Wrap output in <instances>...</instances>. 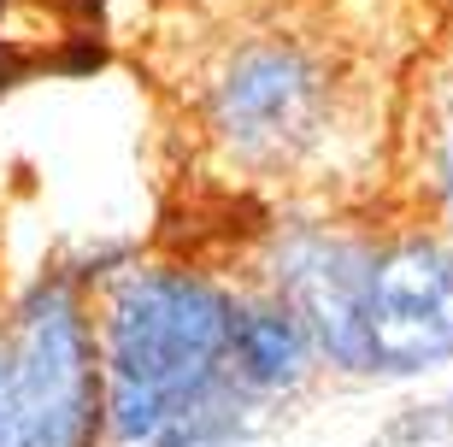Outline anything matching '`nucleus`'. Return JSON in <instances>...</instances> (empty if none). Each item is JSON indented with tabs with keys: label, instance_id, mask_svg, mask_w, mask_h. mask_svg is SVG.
Here are the masks:
<instances>
[{
	"label": "nucleus",
	"instance_id": "obj_6",
	"mask_svg": "<svg viewBox=\"0 0 453 447\" xmlns=\"http://www.w3.org/2000/svg\"><path fill=\"white\" fill-rule=\"evenodd\" d=\"M430 189H436L441 224H448L453 242V59L441 71L436 95H430Z\"/></svg>",
	"mask_w": 453,
	"mask_h": 447
},
{
	"label": "nucleus",
	"instance_id": "obj_5",
	"mask_svg": "<svg viewBox=\"0 0 453 447\" xmlns=\"http://www.w3.org/2000/svg\"><path fill=\"white\" fill-rule=\"evenodd\" d=\"M312 342H306L301 318L288 312L277 295L253 289V295H235L230 306V377L242 395H253L259 406L271 400H288L312 377Z\"/></svg>",
	"mask_w": 453,
	"mask_h": 447
},
{
	"label": "nucleus",
	"instance_id": "obj_3",
	"mask_svg": "<svg viewBox=\"0 0 453 447\" xmlns=\"http://www.w3.org/2000/svg\"><path fill=\"white\" fill-rule=\"evenodd\" d=\"M6 348H12L18 406L30 447H101V348H95V318L71 277H35L24 300L6 318Z\"/></svg>",
	"mask_w": 453,
	"mask_h": 447
},
{
	"label": "nucleus",
	"instance_id": "obj_7",
	"mask_svg": "<svg viewBox=\"0 0 453 447\" xmlns=\"http://www.w3.org/2000/svg\"><path fill=\"white\" fill-rule=\"evenodd\" d=\"M0 447H30L24 406H18V377H12V348H6V330H0Z\"/></svg>",
	"mask_w": 453,
	"mask_h": 447
},
{
	"label": "nucleus",
	"instance_id": "obj_4",
	"mask_svg": "<svg viewBox=\"0 0 453 447\" xmlns=\"http://www.w3.org/2000/svg\"><path fill=\"white\" fill-rule=\"evenodd\" d=\"M453 365V242L448 235H371L353 377H424Z\"/></svg>",
	"mask_w": 453,
	"mask_h": 447
},
{
	"label": "nucleus",
	"instance_id": "obj_2",
	"mask_svg": "<svg viewBox=\"0 0 453 447\" xmlns=\"http://www.w3.org/2000/svg\"><path fill=\"white\" fill-rule=\"evenodd\" d=\"M212 159L248 182H312L353 142V77L324 35L248 24L195 71Z\"/></svg>",
	"mask_w": 453,
	"mask_h": 447
},
{
	"label": "nucleus",
	"instance_id": "obj_1",
	"mask_svg": "<svg viewBox=\"0 0 453 447\" xmlns=\"http://www.w3.org/2000/svg\"><path fill=\"white\" fill-rule=\"evenodd\" d=\"M235 295L188 266H130L101 289V412L118 447H248L265 406L230 377Z\"/></svg>",
	"mask_w": 453,
	"mask_h": 447
}]
</instances>
